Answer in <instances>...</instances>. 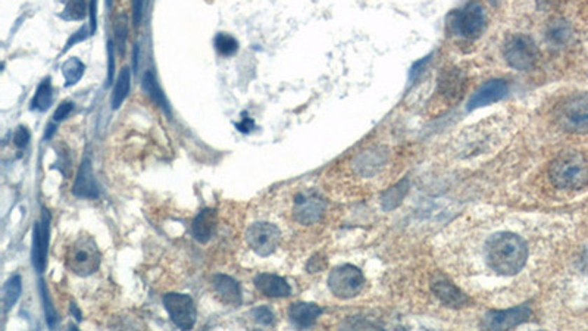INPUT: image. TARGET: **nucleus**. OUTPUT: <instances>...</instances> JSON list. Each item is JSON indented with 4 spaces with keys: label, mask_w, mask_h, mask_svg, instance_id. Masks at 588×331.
<instances>
[{
    "label": "nucleus",
    "mask_w": 588,
    "mask_h": 331,
    "mask_svg": "<svg viewBox=\"0 0 588 331\" xmlns=\"http://www.w3.org/2000/svg\"><path fill=\"white\" fill-rule=\"evenodd\" d=\"M528 258V248L524 240L512 233H499L488 238L486 259L488 266L502 276L518 274Z\"/></svg>",
    "instance_id": "nucleus-1"
},
{
    "label": "nucleus",
    "mask_w": 588,
    "mask_h": 331,
    "mask_svg": "<svg viewBox=\"0 0 588 331\" xmlns=\"http://www.w3.org/2000/svg\"><path fill=\"white\" fill-rule=\"evenodd\" d=\"M549 177L553 186L557 189H584L588 184V162L581 154L563 152L552 161Z\"/></svg>",
    "instance_id": "nucleus-2"
},
{
    "label": "nucleus",
    "mask_w": 588,
    "mask_h": 331,
    "mask_svg": "<svg viewBox=\"0 0 588 331\" xmlns=\"http://www.w3.org/2000/svg\"><path fill=\"white\" fill-rule=\"evenodd\" d=\"M67 266L74 274L88 277L100 266V252L90 236H80L67 253Z\"/></svg>",
    "instance_id": "nucleus-3"
},
{
    "label": "nucleus",
    "mask_w": 588,
    "mask_h": 331,
    "mask_svg": "<svg viewBox=\"0 0 588 331\" xmlns=\"http://www.w3.org/2000/svg\"><path fill=\"white\" fill-rule=\"evenodd\" d=\"M556 124L563 131L588 133V93L570 96L556 109Z\"/></svg>",
    "instance_id": "nucleus-4"
},
{
    "label": "nucleus",
    "mask_w": 588,
    "mask_h": 331,
    "mask_svg": "<svg viewBox=\"0 0 588 331\" xmlns=\"http://www.w3.org/2000/svg\"><path fill=\"white\" fill-rule=\"evenodd\" d=\"M450 27L458 37L465 40L478 39L486 29V13L481 5L470 4L450 17Z\"/></svg>",
    "instance_id": "nucleus-5"
},
{
    "label": "nucleus",
    "mask_w": 588,
    "mask_h": 331,
    "mask_svg": "<svg viewBox=\"0 0 588 331\" xmlns=\"http://www.w3.org/2000/svg\"><path fill=\"white\" fill-rule=\"evenodd\" d=\"M365 277L362 271L350 264L340 265L329 273L328 288L339 299H352L364 289Z\"/></svg>",
    "instance_id": "nucleus-6"
},
{
    "label": "nucleus",
    "mask_w": 588,
    "mask_h": 331,
    "mask_svg": "<svg viewBox=\"0 0 588 331\" xmlns=\"http://www.w3.org/2000/svg\"><path fill=\"white\" fill-rule=\"evenodd\" d=\"M503 56L512 68L525 71L533 68L537 62L538 49L530 36L515 34L506 40Z\"/></svg>",
    "instance_id": "nucleus-7"
},
{
    "label": "nucleus",
    "mask_w": 588,
    "mask_h": 331,
    "mask_svg": "<svg viewBox=\"0 0 588 331\" xmlns=\"http://www.w3.org/2000/svg\"><path fill=\"white\" fill-rule=\"evenodd\" d=\"M281 242V231L271 222H254L246 231L247 246L259 257H269Z\"/></svg>",
    "instance_id": "nucleus-8"
},
{
    "label": "nucleus",
    "mask_w": 588,
    "mask_h": 331,
    "mask_svg": "<svg viewBox=\"0 0 588 331\" xmlns=\"http://www.w3.org/2000/svg\"><path fill=\"white\" fill-rule=\"evenodd\" d=\"M163 306L172 323L181 330H191L196 324V311L193 299L183 293H168L163 296Z\"/></svg>",
    "instance_id": "nucleus-9"
},
{
    "label": "nucleus",
    "mask_w": 588,
    "mask_h": 331,
    "mask_svg": "<svg viewBox=\"0 0 588 331\" xmlns=\"http://www.w3.org/2000/svg\"><path fill=\"white\" fill-rule=\"evenodd\" d=\"M325 214V201L316 191H300L293 202V218L301 225L321 221Z\"/></svg>",
    "instance_id": "nucleus-10"
},
{
    "label": "nucleus",
    "mask_w": 588,
    "mask_h": 331,
    "mask_svg": "<svg viewBox=\"0 0 588 331\" xmlns=\"http://www.w3.org/2000/svg\"><path fill=\"white\" fill-rule=\"evenodd\" d=\"M531 317L528 306H517L507 311H491L484 317V325L488 330H507L525 323Z\"/></svg>",
    "instance_id": "nucleus-11"
},
{
    "label": "nucleus",
    "mask_w": 588,
    "mask_h": 331,
    "mask_svg": "<svg viewBox=\"0 0 588 331\" xmlns=\"http://www.w3.org/2000/svg\"><path fill=\"white\" fill-rule=\"evenodd\" d=\"M49 214L44 212L40 222L34 224V236H33V264L39 273H43L48 262V250H49Z\"/></svg>",
    "instance_id": "nucleus-12"
},
{
    "label": "nucleus",
    "mask_w": 588,
    "mask_h": 331,
    "mask_svg": "<svg viewBox=\"0 0 588 331\" xmlns=\"http://www.w3.org/2000/svg\"><path fill=\"white\" fill-rule=\"evenodd\" d=\"M509 86L505 80H491L477 90V93L468 103V109H478L502 100L507 95Z\"/></svg>",
    "instance_id": "nucleus-13"
},
{
    "label": "nucleus",
    "mask_w": 588,
    "mask_h": 331,
    "mask_svg": "<svg viewBox=\"0 0 588 331\" xmlns=\"http://www.w3.org/2000/svg\"><path fill=\"white\" fill-rule=\"evenodd\" d=\"M212 289L219 302L228 306L241 305L240 284L230 276L217 274L212 277Z\"/></svg>",
    "instance_id": "nucleus-14"
},
{
    "label": "nucleus",
    "mask_w": 588,
    "mask_h": 331,
    "mask_svg": "<svg viewBox=\"0 0 588 331\" xmlns=\"http://www.w3.org/2000/svg\"><path fill=\"white\" fill-rule=\"evenodd\" d=\"M431 289L434 295L439 297L442 302L451 308H462L466 304H470V297L466 296L462 290H459L453 283L449 280L439 278L431 283Z\"/></svg>",
    "instance_id": "nucleus-15"
},
{
    "label": "nucleus",
    "mask_w": 588,
    "mask_h": 331,
    "mask_svg": "<svg viewBox=\"0 0 588 331\" xmlns=\"http://www.w3.org/2000/svg\"><path fill=\"white\" fill-rule=\"evenodd\" d=\"M72 193L75 196L87 199H95L99 196V189L92 170V162H90L88 158H86L81 163L77 178H75Z\"/></svg>",
    "instance_id": "nucleus-16"
},
{
    "label": "nucleus",
    "mask_w": 588,
    "mask_h": 331,
    "mask_svg": "<svg viewBox=\"0 0 588 331\" xmlns=\"http://www.w3.org/2000/svg\"><path fill=\"white\" fill-rule=\"evenodd\" d=\"M254 285L266 297H289L292 288L287 280L275 274H259L254 278Z\"/></svg>",
    "instance_id": "nucleus-17"
},
{
    "label": "nucleus",
    "mask_w": 588,
    "mask_h": 331,
    "mask_svg": "<svg viewBox=\"0 0 588 331\" xmlns=\"http://www.w3.org/2000/svg\"><path fill=\"white\" fill-rule=\"evenodd\" d=\"M217 227V214L214 209H203L202 212L198 214L194 218L191 231L194 238L200 243H207L210 237H212Z\"/></svg>",
    "instance_id": "nucleus-18"
},
{
    "label": "nucleus",
    "mask_w": 588,
    "mask_h": 331,
    "mask_svg": "<svg viewBox=\"0 0 588 331\" xmlns=\"http://www.w3.org/2000/svg\"><path fill=\"white\" fill-rule=\"evenodd\" d=\"M322 313V309L315 305V304H306V302H299L293 304L289 309V317L293 321L294 325L300 328H308L312 327L316 320L320 318Z\"/></svg>",
    "instance_id": "nucleus-19"
},
{
    "label": "nucleus",
    "mask_w": 588,
    "mask_h": 331,
    "mask_svg": "<svg viewBox=\"0 0 588 331\" xmlns=\"http://www.w3.org/2000/svg\"><path fill=\"white\" fill-rule=\"evenodd\" d=\"M463 84H465L463 74L459 69H449L442 75L439 92L446 100L453 102L459 99Z\"/></svg>",
    "instance_id": "nucleus-20"
},
{
    "label": "nucleus",
    "mask_w": 588,
    "mask_h": 331,
    "mask_svg": "<svg viewBox=\"0 0 588 331\" xmlns=\"http://www.w3.org/2000/svg\"><path fill=\"white\" fill-rule=\"evenodd\" d=\"M143 90L144 93L153 100V103H156V107H159L163 112H167L170 115V103L167 102V97H165L162 88L155 77V74L152 71H146L143 75Z\"/></svg>",
    "instance_id": "nucleus-21"
},
{
    "label": "nucleus",
    "mask_w": 588,
    "mask_h": 331,
    "mask_svg": "<svg viewBox=\"0 0 588 331\" xmlns=\"http://www.w3.org/2000/svg\"><path fill=\"white\" fill-rule=\"evenodd\" d=\"M130 88H131V71L130 68L125 67L119 72L115 88H114L112 109H118L121 104H123V102L127 99L130 93Z\"/></svg>",
    "instance_id": "nucleus-22"
},
{
    "label": "nucleus",
    "mask_w": 588,
    "mask_h": 331,
    "mask_svg": "<svg viewBox=\"0 0 588 331\" xmlns=\"http://www.w3.org/2000/svg\"><path fill=\"white\" fill-rule=\"evenodd\" d=\"M52 102H53L52 84H50V79H46L40 83V86L36 90V95L32 100V109L44 112L50 108Z\"/></svg>",
    "instance_id": "nucleus-23"
},
{
    "label": "nucleus",
    "mask_w": 588,
    "mask_h": 331,
    "mask_svg": "<svg viewBox=\"0 0 588 331\" xmlns=\"http://www.w3.org/2000/svg\"><path fill=\"white\" fill-rule=\"evenodd\" d=\"M84 69L86 65L80 61L78 58H71L68 61L62 65V72H64V77H65V86H75L77 84L84 75Z\"/></svg>",
    "instance_id": "nucleus-24"
},
{
    "label": "nucleus",
    "mask_w": 588,
    "mask_h": 331,
    "mask_svg": "<svg viewBox=\"0 0 588 331\" xmlns=\"http://www.w3.org/2000/svg\"><path fill=\"white\" fill-rule=\"evenodd\" d=\"M22 292V281L20 276H13L12 278H9V281L5 285V290H4V305L5 309L9 311L15 304H17V300L20 299Z\"/></svg>",
    "instance_id": "nucleus-25"
},
{
    "label": "nucleus",
    "mask_w": 588,
    "mask_h": 331,
    "mask_svg": "<svg viewBox=\"0 0 588 331\" xmlns=\"http://www.w3.org/2000/svg\"><path fill=\"white\" fill-rule=\"evenodd\" d=\"M87 8L86 0H68L60 17L67 21H81L87 15Z\"/></svg>",
    "instance_id": "nucleus-26"
},
{
    "label": "nucleus",
    "mask_w": 588,
    "mask_h": 331,
    "mask_svg": "<svg viewBox=\"0 0 588 331\" xmlns=\"http://www.w3.org/2000/svg\"><path fill=\"white\" fill-rule=\"evenodd\" d=\"M214 44L217 52L221 56H233L238 50V41L233 36L225 33L218 34L214 40Z\"/></svg>",
    "instance_id": "nucleus-27"
},
{
    "label": "nucleus",
    "mask_w": 588,
    "mask_h": 331,
    "mask_svg": "<svg viewBox=\"0 0 588 331\" xmlns=\"http://www.w3.org/2000/svg\"><path fill=\"white\" fill-rule=\"evenodd\" d=\"M127 36H128V20L125 15H123V17H121L115 24V40H116V46L121 56H124L125 53Z\"/></svg>",
    "instance_id": "nucleus-28"
},
{
    "label": "nucleus",
    "mask_w": 588,
    "mask_h": 331,
    "mask_svg": "<svg viewBox=\"0 0 588 331\" xmlns=\"http://www.w3.org/2000/svg\"><path fill=\"white\" fill-rule=\"evenodd\" d=\"M569 28L568 25H565V22H557L554 25H552L550 32H549V40H552L554 44H562L565 41H568L569 39Z\"/></svg>",
    "instance_id": "nucleus-29"
},
{
    "label": "nucleus",
    "mask_w": 588,
    "mask_h": 331,
    "mask_svg": "<svg viewBox=\"0 0 588 331\" xmlns=\"http://www.w3.org/2000/svg\"><path fill=\"white\" fill-rule=\"evenodd\" d=\"M252 317L256 323L262 325H271L274 323V312L268 306H258L252 311Z\"/></svg>",
    "instance_id": "nucleus-30"
},
{
    "label": "nucleus",
    "mask_w": 588,
    "mask_h": 331,
    "mask_svg": "<svg viewBox=\"0 0 588 331\" xmlns=\"http://www.w3.org/2000/svg\"><path fill=\"white\" fill-rule=\"evenodd\" d=\"M144 2L146 0H132V24L135 28H139L143 20L144 13Z\"/></svg>",
    "instance_id": "nucleus-31"
},
{
    "label": "nucleus",
    "mask_w": 588,
    "mask_h": 331,
    "mask_svg": "<svg viewBox=\"0 0 588 331\" xmlns=\"http://www.w3.org/2000/svg\"><path fill=\"white\" fill-rule=\"evenodd\" d=\"M28 142H29V133L25 127H20L17 131H15V134H13V144L15 146L22 149L28 144Z\"/></svg>",
    "instance_id": "nucleus-32"
},
{
    "label": "nucleus",
    "mask_w": 588,
    "mask_h": 331,
    "mask_svg": "<svg viewBox=\"0 0 588 331\" xmlns=\"http://www.w3.org/2000/svg\"><path fill=\"white\" fill-rule=\"evenodd\" d=\"M88 13H90V34L93 36L97 29V0H90Z\"/></svg>",
    "instance_id": "nucleus-33"
},
{
    "label": "nucleus",
    "mask_w": 588,
    "mask_h": 331,
    "mask_svg": "<svg viewBox=\"0 0 588 331\" xmlns=\"http://www.w3.org/2000/svg\"><path fill=\"white\" fill-rule=\"evenodd\" d=\"M72 109H74V103L72 102H64L56 109V112L53 115V119H55V121H64V119L71 114Z\"/></svg>",
    "instance_id": "nucleus-34"
},
{
    "label": "nucleus",
    "mask_w": 588,
    "mask_h": 331,
    "mask_svg": "<svg viewBox=\"0 0 588 331\" xmlns=\"http://www.w3.org/2000/svg\"><path fill=\"white\" fill-rule=\"evenodd\" d=\"M403 194H404V191H402L400 186H399V187H393V189H391V190L385 194V196H384V203L390 202L388 208H393V206H396V205H397L399 199L403 196Z\"/></svg>",
    "instance_id": "nucleus-35"
},
{
    "label": "nucleus",
    "mask_w": 588,
    "mask_h": 331,
    "mask_svg": "<svg viewBox=\"0 0 588 331\" xmlns=\"http://www.w3.org/2000/svg\"><path fill=\"white\" fill-rule=\"evenodd\" d=\"M41 292H43V300H44V311H46V320H48V324L50 325V327H55V323H56V312H55V309L52 308V305H50V302H49V299L46 297V292H44V289H43V285H41Z\"/></svg>",
    "instance_id": "nucleus-36"
},
{
    "label": "nucleus",
    "mask_w": 588,
    "mask_h": 331,
    "mask_svg": "<svg viewBox=\"0 0 588 331\" xmlns=\"http://www.w3.org/2000/svg\"><path fill=\"white\" fill-rule=\"evenodd\" d=\"M325 265H327V261L324 258H321L320 255H318V257H313L309 261L308 269L310 271V273H318V271H321L322 268H325Z\"/></svg>",
    "instance_id": "nucleus-37"
},
{
    "label": "nucleus",
    "mask_w": 588,
    "mask_h": 331,
    "mask_svg": "<svg viewBox=\"0 0 588 331\" xmlns=\"http://www.w3.org/2000/svg\"><path fill=\"white\" fill-rule=\"evenodd\" d=\"M108 58H109V68H108V84L112 83L114 80V71H115V59H114V46H112V41H108Z\"/></svg>",
    "instance_id": "nucleus-38"
},
{
    "label": "nucleus",
    "mask_w": 588,
    "mask_h": 331,
    "mask_svg": "<svg viewBox=\"0 0 588 331\" xmlns=\"http://www.w3.org/2000/svg\"><path fill=\"white\" fill-rule=\"evenodd\" d=\"M253 127H254V124H253V121H252L250 118H245V119H243V123H241V124H237V128H238L240 131H243V133H249Z\"/></svg>",
    "instance_id": "nucleus-39"
},
{
    "label": "nucleus",
    "mask_w": 588,
    "mask_h": 331,
    "mask_svg": "<svg viewBox=\"0 0 588 331\" xmlns=\"http://www.w3.org/2000/svg\"><path fill=\"white\" fill-rule=\"evenodd\" d=\"M580 268L584 271V273L588 274V248L581 255V258H580Z\"/></svg>",
    "instance_id": "nucleus-40"
},
{
    "label": "nucleus",
    "mask_w": 588,
    "mask_h": 331,
    "mask_svg": "<svg viewBox=\"0 0 588 331\" xmlns=\"http://www.w3.org/2000/svg\"><path fill=\"white\" fill-rule=\"evenodd\" d=\"M139 55H140V48H139V44H135L134 46V69H137L139 68Z\"/></svg>",
    "instance_id": "nucleus-41"
},
{
    "label": "nucleus",
    "mask_w": 588,
    "mask_h": 331,
    "mask_svg": "<svg viewBox=\"0 0 588 331\" xmlns=\"http://www.w3.org/2000/svg\"><path fill=\"white\" fill-rule=\"evenodd\" d=\"M107 5H108V9H111L112 8V0H107Z\"/></svg>",
    "instance_id": "nucleus-42"
}]
</instances>
